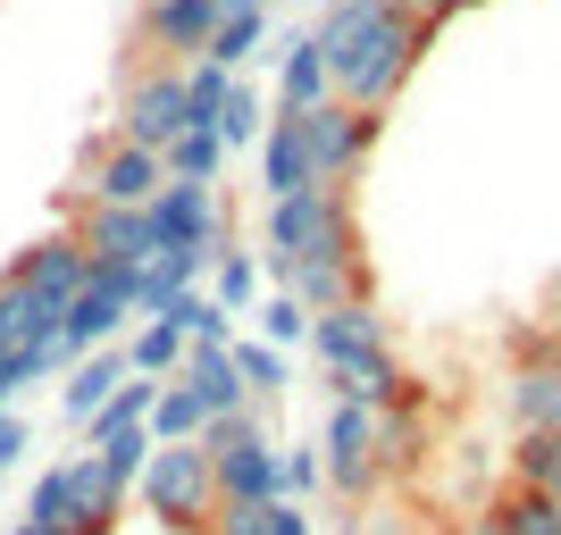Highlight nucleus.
I'll return each mask as SVG.
<instances>
[{
    "label": "nucleus",
    "mask_w": 561,
    "mask_h": 535,
    "mask_svg": "<svg viewBox=\"0 0 561 535\" xmlns=\"http://www.w3.org/2000/svg\"><path fill=\"white\" fill-rule=\"evenodd\" d=\"M9 535H43V527H25V519H18V527H9Z\"/></svg>",
    "instance_id": "c9c22d12"
},
{
    "label": "nucleus",
    "mask_w": 561,
    "mask_h": 535,
    "mask_svg": "<svg viewBox=\"0 0 561 535\" xmlns=\"http://www.w3.org/2000/svg\"><path fill=\"white\" fill-rule=\"evenodd\" d=\"M185 135V68H168V59H142L126 75V101H117V142H142V151H160Z\"/></svg>",
    "instance_id": "0eeeda50"
},
{
    "label": "nucleus",
    "mask_w": 561,
    "mask_h": 535,
    "mask_svg": "<svg viewBox=\"0 0 561 535\" xmlns=\"http://www.w3.org/2000/svg\"><path fill=\"white\" fill-rule=\"evenodd\" d=\"M260 535H310V511L302 502H268V527Z\"/></svg>",
    "instance_id": "473e14b6"
},
{
    "label": "nucleus",
    "mask_w": 561,
    "mask_h": 535,
    "mask_svg": "<svg viewBox=\"0 0 561 535\" xmlns=\"http://www.w3.org/2000/svg\"><path fill=\"white\" fill-rule=\"evenodd\" d=\"M142 511L160 519L168 535H210L218 519V477H210V452L202 443H160L151 461H142Z\"/></svg>",
    "instance_id": "20e7f679"
},
{
    "label": "nucleus",
    "mask_w": 561,
    "mask_h": 535,
    "mask_svg": "<svg viewBox=\"0 0 561 535\" xmlns=\"http://www.w3.org/2000/svg\"><path fill=\"white\" fill-rule=\"evenodd\" d=\"M0 277H18L25 293H43L50 310H76V293H84V277H93V259H84V243H76V226L68 234H43V243H25Z\"/></svg>",
    "instance_id": "9b49d317"
},
{
    "label": "nucleus",
    "mask_w": 561,
    "mask_h": 535,
    "mask_svg": "<svg viewBox=\"0 0 561 535\" xmlns=\"http://www.w3.org/2000/svg\"><path fill=\"white\" fill-rule=\"evenodd\" d=\"M84 210H151L168 193V160L160 151H142V142H101L93 160H84Z\"/></svg>",
    "instance_id": "6e6552de"
},
{
    "label": "nucleus",
    "mask_w": 561,
    "mask_h": 535,
    "mask_svg": "<svg viewBox=\"0 0 561 535\" xmlns=\"http://www.w3.org/2000/svg\"><path fill=\"white\" fill-rule=\"evenodd\" d=\"M185 326H176V318H142L135 326V335H126V369H135V376H176V369H185Z\"/></svg>",
    "instance_id": "4be33fe9"
},
{
    "label": "nucleus",
    "mask_w": 561,
    "mask_h": 535,
    "mask_svg": "<svg viewBox=\"0 0 561 535\" xmlns=\"http://www.w3.org/2000/svg\"><path fill=\"white\" fill-rule=\"evenodd\" d=\"M553 477H561V435H519L512 443V486H553Z\"/></svg>",
    "instance_id": "7c9ffc66"
},
{
    "label": "nucleus",
    "mask_w": 561,
    "mask_h": 535,
    "mask_svg": "<svg viewBox=\"0 0 561 535\" xmlns=\"http://www.w3.org/2000/svg\"><path fill=\"white\" fill-rule=\"evenodd\" d=\"M377 126H386V117H377V109H352V101H319V109L302 117L310 185H335V193H352V176H360V160H369V151H377Z\"/></svg>",
    "instance_id": "423d86ee"
},
{
    "label": "nucleus",
    "mask_w": 561,
    "mask_h": 535,
    "mask_svg": "<svg viewBox=\"0 0 561 535\" xmlns=\"http://www.w3.org/2000/svg\"><path fill=\"white\" fill-rule=\"evenodd\" d=\"M218 167H227L218 126H185V135L168 142V185H218Z\"/></svg>",
    "instance_id": "393cba45"
},
{
    "label": "nucleus",
    "mask_w": 561,
    "mask_h": 535,
    "mask_svg": "<svg viewBox=\"0 0 561 535\" xmlns=\"http://www.w3.org/2000/svg\"><path fill=\"white\" fill-rule=\"evenodd\" d=\"M310 351H319V369H328V394H335V402L394 410V402L420 394V376L394 369V344H386L377 302H344V310H328V318H310Z\"/></svg>",
    "instance_id": "f03ea898"
},
{
    "label": "nucleus",
    "mask_w": 561,
    "mask_h": 535,
    "mask_svg": "<svg viewBox=\"0 0 561 535\" xmlns=\"http://www.w3.org/2000/svg\"><path fill=\"white\" fill-rule=\"evenodd\" d=\"M512 419L519 435H561V351L537 344V360L512 369Z\"/></svg>",
    "instance_id": "4468645a"
},
{
    "label": "nucleus",
    "mask_w": 561,
    "mask_h": 535,
    "mask_svg": "<svg viewBox=\"0 0 561 535\" xmlns=\"http://www.w3.org/2000/svg\"><path fill=\"white\" fill-rule=\"evenodd\" d=\"M202 427H210V410L185 394V376H168L151 402V443H202Z\"/></svg>",
    "instance_id": "a878e982"
},
{
    "label": "nucleus",
    "mask_w": 561,
    "mask_h": 535,
    "mask_svg": "<svg viewBox=\"0 0 561 535\" xmlns=\"http://www.w3.org/2000/svg\"><path fill=\"white\" fill-rule=\"evenodd\" d=\"M310 34L328 50L335 101H352V109H386L427 50V25L402 0H328V18L310 25Z\"/></svg>",
    "instance_id": "f257e3e1"
},
{
    "label": "nucleus",
    "mask_w": 561,
    "mask_h": 535,
    "mask_svg": "<svg viewBox=\"0 0 561 535\" xmlns=\"http://www.w3.org/2000/svg\"><path fill=\"white\" fill-rule=\"evenodd\" d=\"M227 18V0H142L135 18V43L168 68H193V59H210V34Z\"/></svg>",
    "instance_id": "1a4fd4ad"
},
{
    "label": "nucleus",
    "mask_w": 561,
    "mask_h": 535,
    "mask_svg": "<svg viewBox=\"0 0 561 535\" xmlns=\"http://www.w3.org/2000/svg\"><path fill=\"white\" fill-rule=\"evenodd\" d=\"M202 452H210V477H218V502H285V452L268 443V427L252 410L202 427Z\"/></svg>",
    "instance_id": "39448f33"
},
{
    "label": "nucleus",
    "mask_w": 561,
    "mask_h": 535,
    "mask_svg": "<svg viewBox=\"0 0 561 535\" xmlns=\"http://www.w3.org/2000/svg\"><path fill=\"white\" fill-rule=\"evenodd\" d=\"M319 486H328V461H319L310 443H302V452H285V502H302V493H319Z\"/></svg>",
    "instance_id": "2f4dec72"
},
{
    "label": "nucleus",
    "mask_w": 561,
    "mask_h": 535,
    "mask_svg": "<svg viewBox=\"0 0 561 535\" xmlns=\"http://www.w3.org/2000/svg\"><path fill=\"white\" fill-rule=\"evenodd\" d=\"M176 376H185V394L202 402L210 419H234V410H243V369H234V344H193Z\"/></svg>",
    "instance_id": "dca6fc26"
},
{
    "label": "nucleus",
    "mask_w": 561,
    "mask_h": 535,
    "mask_svg": "<svg viewBox=\"0 0 561 535\" xmlns=\"http://www.w3.org/2000/svg\"><path fill=\"white\" fill-rule=\"evenodd\" d=\"M260 284H268V268H260L252 252H218L210 259V302L227 310V318H252V310H260Z\"/></svg>",
    "instance_id": "b1692460"
},
{
    "label": "nucleus",
    "mask_w": 561,
    "mask_h": 535,
    "mask_svg": "<svg viewBox=\"0 0 561 535\" xmlns=\"http://www.w3.org/2000/svg\"><path fill=\"white\" fill-rule=\"evenodd\" d=\"M151 234H160V252H218V193L210 185H168L151 201Z\"/></svg>",
    "instance_id": "f8f14e48"
},
{
    "label": "nucleus",
    "mask_w": 561,
    "mask_h": 535,
    "mask_svg": "<svg viewBox=\"0 0 561 535\" xmlns=\"http://www.w3.org/2000/svg\"><path fill=\"white\" fill-rule=\"evenodd\" d=\"M18 461H25V419L0 410V468H18Z\"/></svg>",
    "instance_id": "72a5a7b5"
},
{
    "label": "nucleus",
    "mask_w": 561,
    "mask_h": 535,
    "mask_svg": "<svg viewBox=\"0 0 561 535\" xmlns=\"http://www.w3.org/2000/svg\"><path fill=\"white\" fill-rule=\"evenodd\" d=\"M260 135H268V109H260V93L234 75V101H227V117H218V142H227V151H260Z\"/></svg>",
    "instance_id": "c85d7f7f"
},
{
    "label": "nucleus",
    "mask_w": 561,
    "mask_h": 535,
    "mask_svg": "<svg viewBox=\"0 0 561 535\" xmlns=\"http://www.w3.org/2000/svg\"><path fill=\"white\" fill-rule=\"evenodd\" d=\"M76 243H84V259H101V268H142V259L160 252L151 210H76Z\"/></svg>",
    "instance_id": "ddd939ff"
},
{
    "label": "nucleus",
    "mask_w": 561,
    "mask_h": 535,
    "mask_svg": "<svg viewBox=\"0 0 561 535\" xmlns=\"http://www.w3.org/2000/svg\"><path fill=\"white\" fill-rule=\"evenodd\" d=\"M260 43H268V9H260V0H243V9H227V18H218V34H210V59L227 75H243L260 59Z\"/></svg>",
    "instance_id": "5701e85b"
},
{
    "label": "nucleus",
    "mask_w": 561,
    "mask_h": 535,
    "mask_svg": "<svg viewBox=\"0 0 561 535\" xmlns=\"http://www.w3.org/2000/svg\"><path fill=\"white\" fill-rule=\"evenodd\" d=\"M268 284H285L294 268H360V218L352 193L302 185L294 201H268Z\"/></svg>",
    "instance_id": "7ed1b4c3"
},
{
    "label": "nucleus",
    "mask_w": 561,
    "mask_h": 535,
    "mask_svg": "<svg viewBox=\"0 0 561 535\" xmlns=\"http://www.w3.org/2000/svg\"><path fill=\"white\" fill-rule=\"evenodd\" d=\"M469 535H561V511H553V493H537V486H503L486 511L469 519Z\"/></svg>",
    "instance_id": "aec40b11"
},
{
    "label": "nucleus",
    "mask_w": 561,
    "mask_h": 535,
    "mask_svg": "<svg viewBox=\"0 0 561 535\" xmlns=\"http://www.w3.org/2000/svg\"><path fill=\"white\" fill-rule=\"evenodd\" d=\"M25 527L76 535V461H50L43 477H34V493H25Z\"/></svg>",
    "instance_id": "412c9836"
},
{
    "label": "nucleus",
    "mask_w": 561,
    "mask_h": 535,
    "mask_svg": "<svg viewBox=\"0 0 561 535\" xmlns=\"http://www.w3.org/2000/svg\"><path fill=\"white\" fill-rule=\"evenodd\" d=\"M319 101H335V84H328V50H319V34H294L285 43V75H277V109L285 117H310Z\"/></svg>",
    "instance_id": "6ab92c4d"
},
{
    "label": "nucleus",
    "mask_w": 561,
    "mask_h": 535,
    "mask_svg": "<svg viewBox=\"0 0 561 535\" xmlns=\"http://www.w3.org/2000/svg\"><path fill=\"white\" fill-rule=\"evenodd\" d=\"M319 461H328L335 493H377V410L369 402H328V435H319Z\"/></svg>",
    "instance_id": "9d476101"
},
{
    "label": "nucleus",
    "mask_w": 561,
    "mask_h": 535,
    "mask_svg": "<svg viewBox=\"0 0 561 535\" xmlns=\"http://www.w3.org/2000/svg\"><path fill=\"white\" fill-rule=\"evenodd\" d=\"M545 493H553V511H561V477H553V486H545Z\"/></svg>",
    "instance_id": "f704fd0d"
},
{
    "label": "nucleus",
    "mask_w": 561,
    "mask_h": 535,
    "mask_svg": "<svg viewBox=\"0 0 561 535\" xmlns=\"http://www.w3.org/2000/svg\"><path fill=\"white\" fill-rule=\"evenodd\" d=\"M260 344H277V351H294V344H310V310L294 302V293H260Z\"/></svg>",
    "instance_id": "cd10ccee"
},
{
    "label": "nucleus",
    "mask_w": 561,
    "mask_h": 535,
    "mask_svg": "<svg viewBox=\"0 0 561 535\" xmlns=\"http://www.w3.org/2000/svg\"><path fill=\"white\" fill-rule=\"evenodd\" d=\"M126 376H135V369H126V344L93 351V360H76V369H68V385H59V410H68L76 427H93L101 410H110V394L126 385Z\"/></svg>",
    "instance_id": "f3484780"
},
{
    "label": "nucleus",
    "mask_w": 561,
    "mask_h": 535,
    "mask_svg": "<svg viewBox=\"0 0 561 535\" xmlns=\"http://www.w3.org/2000/svg\"><path fill=\"white\" fill-rule=\"evenodd\" d=\"M234 369H243V394H285V351L277 344L234 335Z\"/></svg>",
    "instance_id": "c756f323"
},
{
    "label": "nucleus",
    "mask_w": 561,
    "mask_h": 535,
    "mask_svg": "<svg viewBox=\"0 0 561 535\" xmlns=\"http://www.w3.org/2000/svg\"><path fill=\"white\" fill-rule=\"evenodd\" d=\"M210 259H218V252H210ZM210 259H202V252H151V259H142V277H135V318H168L185 293H202Z\"/></svg>",
    "instance_id": "2eb2a0df"
},
{
    "label": "nucleus",
    "mask_w": 561,
    "mask_h": 535,
    "mask_svg": "<svg viewBox=\"0 0 561 535\" xmlns=\"http://www.w3.org/2000/svg\"><path fill=\"white\" fill-rule=\"evenodd\" d=\"M227 101H234V75L218 68V59H193L185 68V126H218Z\"/></svg>",
    "instance_id": "bb28decb"
},
{
    "label": "nucleus",
    "mask_w": 561,
    "mask_h": 535,
    "mask_svg": "<svg viewBox=\"0 0 561 535\" xmlns=\"http://www.w3.org/2000/svg\"><path fill=\"white\" fill-rule=\"evenodd\" d=\"M369 535H402V527H369Z\"/></svg>",
    "instance_id": "e433bc0d"
},
{
    "label": "nucleus",
    "mask_w": 561,
    "mask_h": 535,
    "mask_svg": "<svg viewBox=\"0 0 561 535\" xmlns=\"http://www.w3.org/2000/svg\"><path fill=\"white\" fill-rule=\"evenodd\" d=\"M310 185V151H302V117H268V135H260V193L268 201H294Z\"/></svg>",
    "instance_id": "a211bd4d"
}]
</instances>
